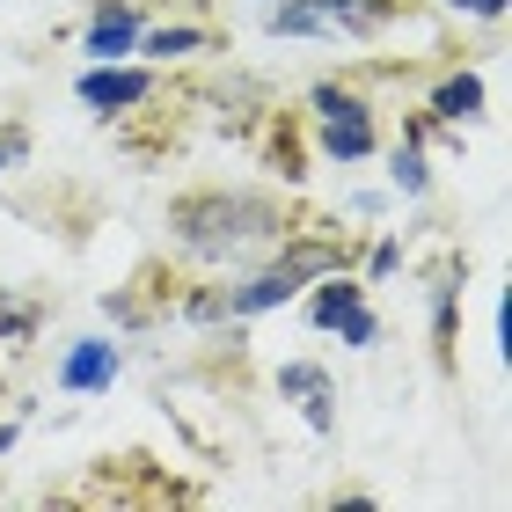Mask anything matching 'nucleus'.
<instances>
[{
  "mask_svg": "<svg viewBox=\"0 0 512 512\" xmlns=\"http://www.w3.org/2000/svg\"><path fill=\"white\" fill-rule=\"evenodd\" d=\"M432 118H439V125L483 118V74H447V81L432 88Z\"/></svg>",
  "mask_w": 512,
  "mask_h": 512,
  "instance_id": "obj_10",
  "label": "nucleus"
},
{
  "mask_svg": "<svg viewBox=\"0 0 512 512\" xmlns=\"http://www.w3.org/2000/svg\"><path fill=\"white\" fill-rule=\"evenodd\" d=\"M344 264H352V249H344L337 235H286V249H278L264 271H249L242 286H220L227 293V322L286 308V300H300L322 271H344Z\"/></svg>",
  "mask_w": 512,
  "mask_h": 512,
  "instance_id": "obj_2",
  "label": "nucleus"
},
{
  "mask_svg": "<svg viewBox=\"0 0 512 512\" xmlns=\"http://www.w3.org/2000/svg\"><path fill=\"white\" fill-rule=\"evenodd\" d=\"M308 322H315V330H337L344 344H374V337H381L374 308H366V286H359L352 271H322V278H315Z\"/></svg>",
  "mask_w": 512,
  "mask_h": 512,
  "instance_id": "obj_5",
  "label": "nucleus"
},
{
  "mask_svg": "<svg viewBox=\"0 0 512 512\" xmlns=\"http://www.w3.org/2000/svg\"><path fill=\"white\" fill-rule=\"evenodd\" d=\"M264 8H271V0H264Z\"/></svg>",
  "mask_w": 512,
  "mask_h": 512,
  "instance_id": "obj_19",
  "label": "nucleus"
},
{
  "mask_svg": "<svg viewBox=\"0 0 512 512\" xmlns=\"http://www.w3.org/2000/svg\"><path fill=\"white\" fill-rule=\"evenodd\" d=\"M395 264H403V242H381V249H374V278H388Z\"/></svg>",
  "mask_w": 512,
  "mask_h": 512,
  "instance_id": "obj_15",
  "label": "nucleus"
},
{
  "mask_svg": "<svg viewBox=\"0 0 512 512\" xmlns=\"http://www.w3.org/2000/svg\"><path fill=\"white\" fill-rule=\"evenodd\" d=\"M454 300H461V286H454V271L432 286V359H439V374H454Z\"/></svg>",
  "mask_w": 512,
  "mask_h": 512,
  "instance_id": "obj_12",
  "label": "nucleus"
},
{
  "mask_svg": "<svg viewBox=\"0 0 512 512\" xmlns=\"http://www.w3.org/2000/svg\"><path fill=\"white\" fill-rule=\"evenodd\" d=\"M454 8H469V15H483V22H498V15H505V0H454Z\"/></svg>",
  "mask_w": 512,
  "mask_h": 512,
  "instance_id": "obj_16",
  "label": "nucleus"
},
{
  "mask_svg": "<svg viewBox=\"0 0 512 512\" xmlns=\"http://www.w3.org/2000/svg\"><path fill=\"white\" fill-rule=\"evenodd\" d=\"M169 235L198 264H249V256L278 249L293 227H286V205L264 191H183L169 205Z\"/></svg>",
  "mask_w": 512,
  "mask_h": 512,
  "instance_id": "obj_1",
  "label": "nucleus"
},
{
  "mask_svg": "<svg viewBox=\"0 0 512 512\" xmlns=\"http://www.w3.org/2000/svg\"><path fill=\"white\" fill-rule=\"evenodd\" d=\"M8 447H15V425H0V454H8Z\"/></svg>",
  "mask_w": 512,
  "mask_h": 512,
  "instance_id": "obj_18",
  "label": "nucleus"
},
{
  "mask_svg": "<svg viewBox=\"0 0 512 512\" xmlns=\"http://www.w3.org/2000/svg\"><path fill=\"white\" fill-rule=\"evenodd\" d=\"M278 395H286V403L308 417L315 432H330V425H337V388H330V374H322L315 359H293L286 374H278Z\"/></svg>",
  "mask_w": 512,
  "mask_h": 512,
  "instance_id": "obj_9",
  "label": "nucleus"
},
{
  "mask_svg": "<svg viewBox=\"0 0 512 512\" xmlns=\"http://www.w3.org/2000/svg\"><path fill=\"white\" fill-rule=\"evenodd\" d=\"M118 374H125V352H118L110 337H81L74 352L59 359V388H66V395H103Z\"/></svg>",
  "mask_w": 512,
  "mask_h": 512,
  "instance_id": "obj_7",
  "label": "nucleus"
},
{
  "mask_svg": "<svg viewBox=\"0 0 512 512\" xmlns=\"http://www.w3.org/2000/svg\"><path fill=\"white\" fill-rule=\"evenodd\" d=\"M154 88H161V81L147 74V66H118V59H103L96 74H81V81H74V96L96 110V118H125V110L154 103Z\"/></svg>",
  "mask_w": 512,
  "mask_h": 512,
  "instance_id": "obj_6",
  "label": "nucleus"
},
{
  "mask_svg": "<svg viewBox=\"0 0 512 512\" xmlns=\"http://www.w3.org/2000/svg\"><path fill=\"white\" fill-rule=\"evenodd\" d=\"M132 52H147V59H191V52H213V30H191V22H161V30H139Z\"/></svg>",
  "mask_w": 512,
  "mask_h": 512,
  "instance_id": "obj_11",
  "label": "nucleus"
},
{
  "mask_svg": "<svg viewBox=\"0 0 512 512\" xmlns=\"http://www.w3.org/2000/svg\"><path fill=\"white\" fill-rule=\"evenodd\" d=\"M300 125L315 132V154H322V161H344V169L381 147L374 103H366L359 88H344V81H315V88H308V110H300Z\"/></svg>",
  "mask_w": 512,
  "mask_h": 512,
  "instance_id": "obj_3",
  "label": "nucleus"
},
{
  "mask_svg": "<svg viewBox=\"0 0 512 512\" xmlns=\"http://www.w3.org/2000/svg\"><path fill=\"white\" fill-rule=\"evenodd\" d=\"M30 330H37V315L22 308V300H8V293H0V344H22Z\"/></svg>",
  "mask_w": 512,
  "mask_h": 512,
  "instance_id": "obj_14",
  "label": "nucleus"
},
{
  "mask_svg": "<svg viewBox=\"0 0 512 512\" xmlns=\"http://www.w3.org/2000/svg\"><path fill=\"white\" fill-rule=\"evenodd\" d=\"M388 176H395V191H403V198H425L432 191V169H425V154H417V139H403V147L388 154Z\"/></svg>",
  "mask_w": 512,
  "mask_h": 512,
  "instance_id": "obj_13",
  "label": "nucleus"
},
{
  "mask_svg": "<svg viewBox=\"0 0 512 512\" xmlns=\"http://www.w3.org/2000/svg\"><path fill=\"white\" fill-rule=\"evenodd\" d=\"M8 154H22V132H8V139H0V169H8Z\"/></svg>",
  "mask_w": 512,
  "mask_h": 512,
  "instance_id": "obj_17",
  "label": "nucleus"
},
{
  "mask_svg": "<svg viewBox=\"0 0 512 512\" xmlns=\"http://www.w3.org/2000/svg\"><path fill=\"white\" fill-rule=\"evenodd\" d=\"M395 15H410V0H271L264 22L271 37H381Z\"/></svg>",
  "mask_w": 512,
  "mask_h": 512,
  "instance_id": "obj_4",
  "label": "nucleus"
},
{
  "mask_svg": "<svg viewBox=\"0 0 512 512\" xmlns=\"http://www.w3.org/2000/svg\"><path fill=\"white\" fill-rule=\"evenodd\" d=\"M139 30H147V15H139V0H96V15H88V52H96V66L103 59H125L132 44H139Z\"/></svg>",
  "mask_w": 512,
  "mask_h": 512,
  "instance_id": "obj_8",
  "label": "nucleus"
}]
</instances>
